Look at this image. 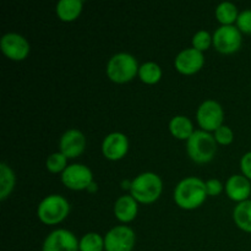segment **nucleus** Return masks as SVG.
<instances>
[{
    "label": "nucleus",
    "mask_w": 251,
    "mask_h": 251,
    "mask_svg": "<svg viewBox=\"0 0 251 251\" xmlns=\"http://www.w3.org/2000/svg\"><path fill=\"white\" fill-rule=\"evenodd\" d=\"M206 184L198 176H186L176 184L173 198L176 205L183 210H195L207 199Z\"/></svg>",
    "instance_id": "obj_1"
},
{
    "label": "nucleus",
    "mask_w": 251,
    "mask_h": 251,
    "mask_svg": "<svg viewBox=\"0 0 251 251\" xmlns=\"http://www.w3.org/2000/svg\"><path fill=\"white\" fill-rule=\"evenodd\" d=\"M130 195L139 203H153L161 196L163 190V181L158 174L153 172H145L132 179Z\"/></svg>",
    "instance_id": "obj_2"
},
{
    "label": "nucleus",
    "mask_w": 251,
    "mask_h": 251,
    "mask_svg": "<svg viewBox=\"0 0 251 251\" xmlns=\"http://www.w3.org/2000/svg\"><path fill=\"white\" fill-rule=\"evenodd\" d=\"M186 152L195 163H208L217 153V142L215 136L205 130H195L186 141Z\"/></svg>",
    "instance_id": "obj_3"
},
{
    "label": "nucleus",
    "mask_w": 251,
    "mask_h": 251,
    "mask_svg": "<svg viewBox=\"0 0 251 251\" xmlns=\"http://www.w3.org/2000/svg\"><path fill=\"white\" fill-rule=\"evenodd\" d=\"M139 63L134 55L129 53H117L107 64V75L113 82L125 83L139 75Z\"/></svg>",
    "instance_id": "obj_4"
},
{
    "label": "nucleus",
    "mask_w": 251,
    "mask_h": 251,
    "mask_svg": "<svg viewBox=\"0 0 251 251\" xmlns=\"http://www.w3.org/2000/svg\"><path fill=\"white\" fill-rule=\"evenodd\" d=\"M70 213V203L64 196L53 194L48 195L39 202L37 216L44 225L54 226L63 222Z\"/></svg>",
    "instance_id": "obj_5"
},
{
    "label": "nucleus",
    "mask_w": 251,
    "mask_h": 251,
    "mask_svg": "<svg viewBox=\"0 0 251 251\" xmlns=\"http://www.w3.org/2000/svg\"><path fill=\"white\" fill-rule=\"evenodd\" d=\"M196 120L201 130L205 131H216L223 125L225 112L222 105L213 100H207L200 104L196 112Z\"/></svg>",
    "instance_id": "obj_6"
},
{
    "label": "nucleus",
    "mask_w": 251,
    "mask_h": 251,
    "mask_svg": "<svg viewBox=\"0 0 251 251\" xmlns=\"http://www.w3.org/2000/svg\"><path fill=\"white\" fill-rule=\"evenodd\" d=\"M212 44L222 54L235 53L242 47V32L237 26H220L212 36Z\"/></svg>",
    "instance_id": "obj_7"
},
{
    "label": "nucleus",
    "mask_w": 251,
    "mask_h": 251,
    "mask_svg": "<svg viewBox=\"0 0 251 251\" xmlns=\"http://www.w3.org/2000/svg\"><path fill=\"white\" fill-rule=\"evenodd\" d=\"M61 183L70 190H87L88 186L93 183L92 171L85 164H69L61 173Z\"/></svg>",
    "instance_id": "obj_8"
},
{
    "label": "nucleus",
    "mask_w": 251,
    "mask_h": 251,
    "mask_svg": "<svg viewBox=\"0 0 251 251\" xmlns=\"http://www.w3.org/2000/svg\"><path fill=\"white\" fill-rule=\"evenodd\" d=\"M136 243L135 232L127 226H117L104 237L105 251H132Z\"/></svg>",
    "instance_id": "obj_9"
},
{
    "label": "nucleus",
    "mask_w": 251,
    "mask_h": 251,
    "mask_svg": "<svg viewBox=\"0 0 251 251\" xmlns=\"http://www.w3.org/2000/svg\"><path fill=\"white\" fill-rule=\"evenodd\" d=\"M0 49L6 58L15 61H22L28 56L31 47L24 36L9 32L0 39Z\"/></svg>",
    "instance_id": "obj_10"
},
{
    "label": "nucleus",
    "mask_w": 251,
    "mask_h": 251,
    "mask_svg": "<svg viewBox=\"0 0 251 251\" xmlns=\"http://www.w3.org/2000/svg\"><path fill=\"white\" fill-rule=\"evenodd\" d=\"M42 251H80V240L68 229H55L47 235Z\"/></svg>",
    "instance_id": "obj_11"
},
{
    "label": "nucleus",
    "mask_w": 251,
    "mask_h": 251,
    "mask_svg": "<svg viewBox=\"0 0 251 251\" xmlns=\"http://www.w3.org/2000/svg\"><path fill=\"white\" fill-rule=\"evenodd\" d=\"M203 64H205L203 53L193 47L183 49L174 60V66L183 75H194L199 73L202 69Z\"/></svg>",
    "instance_id": "obj_12"
},
{
    "label": "nucleus",
    "mask_w": 251,
    "mask_h": 251,
    "mask_svg": "<svg viewBox=\"0 0 251 251\" xmlns=\"http://www.w3.org/2000/svg\"><path fill=\"white\" fill-rule=\"evenodd\" d=\"M129 151V139L123 132H110L102 142V153L109 161H119Z\"/></svg>",
    "instance_id": "obj_13"
},
{
    "label": "nucleus",
    "mask_w": 251,
    "mask_h": 251,
    "mask_svg": "<svg viewBox=\"0 0 251 251\" xmlns=\"http://www.w3.org/2000/svg\"><path fill=\"white\" fill-rule=\"evenodd\" d=\"M86 149V137L80 130L69 129L66 130L60 137L59 141V150L64 156L68 157V159L76 158Z\"/></svg>",
    "instance_id": "obj_14"
},
{
    "label": "nucleus",
    "mask_w": 251,
    "mask_h": 251,
    "mask_svg": "<svg viewBox=\"0 0 251 251\" xmlns=\"http://www.w3.org/2000/svg\"><path fill=\"white\" fill-rule=\"evenodd\" d=\"M226 194L230 200L235 202H243V201L249 200L251 194V184L250 180L243 174H234L228 178L226 181Z\"/></svg>",
    "instance_id": "obj_15"
},
{
    "label": "nucleus",
    "mask_w": 251,
    "mask_h": 251,
    "mask_svg": "<svg viewBox=\"0 0 251 251\" xmlns=\"http://www.w3.org/2000/svg\"><path fill=\"white\" fill-rule=\"evenodd\" d=\"M139 202L131 195H123L114 203V215L122 223H129L136 218Z\"/></svg>",
    "instance_id": "obj_16"
},
{
    "label": "nucleus",
    "mask_w": 251,
    "mask_h": 251,
    "mask_svg": "<svg viewBox=\"0 0 251 251\" xmlns=\"http://www.w3.org/2000/svg\"><path fill=\"white\" fill-rule=\"evenodd\" d=\"M169 131L176 139L188 141L191 135L195 132V130H194V125L190 118L185 117V115H176L169 122Z\"/></svg>",
    "instance_id": "obj_17"
},
{
    "label": "nucleus",
    "mask_w": 251,
    "mask_h": 251,
    "mask_svg": "<svg viewBox=\"0 0 251 251\" xmlns=\"http://www.w3.org/2000/svg\"><path fill=\"white\" fill-rule=\"evenodd\" d=\"M83 2L81 0H60L56 4V15L64 22H71L80 16Z\"/></svg>",
    "instance_id": "obj_18"
},
{
    "label": "nucleus",
    "mask_w": 251,
    "mask_h": 251,
    "mask_svg": "<svg viewBox=\"0 0 251 251\" xmlns=\"http://www.w3.org/2000/svg\"><path fill=\"white\" fill-rule=\"evenodd\" d=\"M233 220L238 228L251 233V200L239 202L233 211Z\"/></svg>",
    "instance_id": "obj_19"
},
{
    "label": "nucleus",
    "mask_w": 251,
    "mask_h": 251,
    "mask_svg": "<svg viewBox=\"0 0 251 251\" xmlns=\"http://www.w3.org/2000/svg\"><path fill=\"white\" fill-rule=\"evenodd\" d=\"M16 184V176L14 171L2 162L0 164V200H6L12 193Z\"/></svg>",
    "instance_id": "obj_20"
},
{
    "label": "nucleus",
    "mask_w": 251,
    "mask_h": 251,
    "mask_svg": "<svg viewBox=\"0 0 251 251\" xmlns=\"http://www.w3.org/2000/svg\"><path fill=\"white\" fill-rule=\"evenodd\" d=\"M216 17L220 21L221 26H230L234 22H237L239 12H238V7L235 4L230 1H223L218 4L216 7Z\"/></svg>",
    "instance_id": "obj_21"
},
{
    "label": "nucleus",
    "mask_w": 251,
    "mask_h": 251,
    "mask_svg": "<svg viewBox=\"0 0 251 251\" xmlns=\"http://www.w3.org/2000/svg\"><path fill=\"white\" fill-rule=\"evenodd\" d=\"M139 77L147 85H154L162 78V69L154 61H147L140 65Z\"/></svg>",
    "instance_id": "obj_22"
},
{
    "label": "nucleus",
    "mask_w": 251,
    "mask_h": 251,
    "mask_svg": "<svg viewBox=\"0 0 251 251\" xmlns=\"http://www.w3.org/2000/svg\"><path fill=\"white\" fill-rule=\"evenodd\" d=\"M104 238L98 233H86L80 239V251H103Z\"/></svg>",
    "instance_id": "obj_23"
},
{
    "label": "nucleus",
    "mask_w": 251,
    "mask_h": 251,
    "mask_svg": "<svg viewBox=\"0 0 251 251\" xmlns=\"http://www.w3.org/2000/svg\"><path fill=\"white\" fill-rule=\"evenodd\" d=\"M46 167L50 173H63L66 169V167H68V157L64 156L60 151L51 153L47 158Z\"/></svg>",
    "instance_id": "obj_24"
},
{
    "label": "nucleus",
    "mask_w": 251,
    "mask_h": 251,
    "mask_svg": "<svg viewBox=\"0 0 251 251\" xmlns=\"http://www.w3.org/2000/svg\"><path fill=\"white\" fill-rule=\"evenodd\" d=\"M212 44V36L205 29H200L196 32L193 37V48L198 49L200 51L207 50Z\"/></svg>",
    "instance_id": "obj_25"
},
{
    "label": "nucleus",
    "mask_w": 251,
    "mask_h": 251,
    "mask_svg": "<svg viewBox=\"0 0 251 251\" xmlns=\"http://www.w3.org/2000/svg\"><path fill=\"white\" fill-rule=\"evenodd\" d=\"M215 140L217 144L220 145H223V146H226V145H229L232 144L233 140H234V134H233L232 129H230L229 126H227V125L223 124L222 126L218 127L217 130L215 131Z\"/></svg>",
    "instance_id": "obj_26"
},
{
    "label": "nucleus",
    "mask_w": 251,
    "mask_h": 251,
    "mask_svg": "<svg viewBox=\"0 0 251 251\" xmlns=\"http://www.w3.org/2000/svg\"><path fill=\"white\" fill-rule=\"evenodd\" d=\"M237 27L240 32L247 34H251V9L243 10L239 14L237 20Z\"/></svg>",
    "instance_id": "obj_27"
},
{
    "label": "nucleus",
    "mask_w": 251,
    "mask_h": 251,
    "mask_svg": "<svg viewBox=\"0 0 251 251\" xmlns=\"http://www.w3.org/2000/svg\"><path fill=\"white\" fill-rule=\"evenodd\" d=\"M205 184L208 196H218L223 191V188H225L221 180L216 178L208 179L207 181H205Z\"/></svg>",
    "instance_id": "obj_28"
},
{
    "label": "nucleus",
    "mask_w": 251,
    "mask_h": 251,
    "mask_svg": "<svg viewBox=\"0 0 251 251\" xmlns=\"http://www.w3.org/2000/svg\"><path fill=\"white\" fill-rule=\"evenodd\" d=\"M240 169L243 176L251 180V151L247 152L240 159Z\"/></svg>",
    "instance_id": "obj_29"
},
{
    "label": "nucleus",
    "mask_w": 251,
    "mask_h": 251,
    "mask_svg": "<svg viewBox=\"0 0 251 251\" xmlns=\"http://www.w3.org/2000/svg\"><path fill=\"white\" fill-rule=\"evenodd\" d=\"M131 183H132V181L124 180V181H123V183H122L123 189H124V190H130V189H131Z\"/></svg>",
    "instance_id": "obj_30"
},
{
    "label": "nucleus",
    "mask_w": 251,
    "mask_h": 251,
    "mask_svg": "<svg viewBox=\"0 0 251 251\" xmlns=\"http://www.w3.org/2000/svg\"><path fill=\"white\" fill-rule=\"evenodd\" d=\"M96 190H97V185H96V183H95V181H93V183L91 184L90 186H88L87 191H88V193H95Z\"/></svg>",
    "instance_id": "obj_31"
}]
</instances>
